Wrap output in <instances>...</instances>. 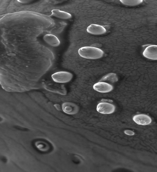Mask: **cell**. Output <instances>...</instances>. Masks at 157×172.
<instances>
[{
	"label": "cell",
	"instance_id": "15",
	"mask_svg": "<svg viewBox=\"0 0 157 172\" xmlns=\"http://www.w3.org/2000/svg\"><path fill=\"white\" fill-rule=\"evenodd\" d=\"M17 128L18 129H19L20 130H26V129L24 128H22V127H17Z\"/></svg>",
	"mask_w": 157,
	"mask_h": 172
},
{
	"label": "cell",
	"instance_id": "6",
	"mask_svg": "<svg viewBox=\"0 0 157 172\" xmlns=\"http://www.w3.org/2000/svg\"><path fill=\"white\" fill-rule=\"evenodd\" d=\"M88 32L94 35H100L105 34L106 31L105 27L102 26L91 24L89 25L87 28Z\"/></svg>",
	"mask_w": 157,
	"mask_h": 172
},
{
	"label": "cell",
	"instance_id": "2",
	"mask_svg": "<svg viewBox=\"0 0 157 172\" xmlns=\"http://www.w3.org/2000/svg\"><path fill=\"white\" fill-rule=\"evenodd\" d=\"M73 77L71 73L66 71L56 72L52 75L54 81L58 83H65L70 81Z\"/></svg>",
	"mask_w": 157,
	"mask_h": 172
},
{
	"label": "cell",
	"instance_id": "7",
	"mask_svg": "<svg viewBox=\"0 0 157 172\" xmlns=\"http://www.w3.org/2000/svg\"><path fill=\"white\" fill-rule=\"evenodd\" d=\"M62 109L66 113L69 114L77 113L78 110V106L75 104L70 102H66L62 105Z\"/></svg>",
	"mask_w": 157,
	"mask_h": 172
},
{
	"label": "cell",
	"instance_id": "8",
	"mask_svg": "<svg viewBox=\"0 0 157 172\" xmlns=\"http://www.w3.org/2000/svg\"><path fill=\"white\" fill-rule=\"evenodd\" d=\"M133 120L138 124L145 125L149 124L151 121L150 117L144 114H140L135 115Z\"/></svg>",
	"mask_w": 157,
	"mask_h": 172
},
{
	"label": "cell",
	"instance_id": "4",
	"mask_svg": "<svg viewBox=\"0 0 157 172\" xmlns=\"http://www.w3.org/2000/svg\"><path fill=\"white\" fill-rule=\"evenodd\" d=\"M94 89L101 93H107L111 91L113 89V86L105 82H99L93 86Z\"/></svg>",
	"mask_w": 157,
	"mask_h": 172
},
{
	"label": "cell",
	"instance_id": "12",
	"mask_svg": "<svg viewBox=\"0 0 157 172\" xmlns=\"http://www.w3.org/2000/svg\"><path fill=\"white\" fill-rule=\"evenodd\" d=\"M117 80L118 78L116 74L110 73L104 76L100 81H107L112 83L117 82Z\"/></svg>",
	"mask_w": 157,
	"mask_h": 172
},
{
	"label": "cell",
	"instance_id": "13",
	"mask_svg": "<svg viewBox=\"0 0 157 172\" xmlns=\"http://www.w3.org/2000/svg\"><path fill=\"white\" fill-rule=\"evenodd\" d=\"M123 4L129 6H134L141 3L142 0H120Z\"/></svg>",
	"mask_w": 157,
	"mask_h": 172
},
{
	"label": "cell",
	"instance_id": "3",
	"mask_svg": "<svg viewBox=\"0 0 157 172\" xmlns=\"http://www.w3.org/2000/svg\"><path fill=\"white\" fill-rule=\"evenodd\" d=\"M114 105L106 102L99 103L97 107V110L99 113L103 114H109L113 112L115 110Z\"/></svg>",
	"mask_w": 157,
	"mask_h": 172
},
{
	"label": "cell",
	"instance_id": "1",
	"mask_svg": "<svg viewBox=\"0 0 157 172\" xmlns=\"http://www.w3.org/2000/svg\"><path fill=\"white\" fill-rule=\"evenodd\" d=\"M78 53L82 57L91 59L100 58L104 53L103 51L99 48L89 46L81 48L78 50Z\"/></svg>",
	"mask_w": 157,
	"mask_h": 172
},
{
	"label": "cell",
	"instance_id": "10",
	"mask_svg": "<svg viewBox=\"0 0 157 172\" xmlns=\"http://www.w3.org/2000/svg\"><path fill=\"white\" fill-rule=\"evenodd\" d=\"M52 15L62 19H67L71 17L70 13L57 9L52 10Z\"/></svg>",
	"mask_w": 157,
	"mask_h": 172
},
{
	"label": "cell",
	"instance_id": "9",
	"mask_svg": "<svg viewBox=\"0 0 157 172\" xmlns=\"http://www.w3.org/2000/svg\"><path fill=\"white\" fill-rule=\"evenodd\" d=\"M43 38L47 43L53 47L58 46L60 43L59 39L53 35H46L44 36Z\"/></svg>",
	"mask_w": 157,
	"mask_h": 172
},
{
	"label": "cell",
	"instance_id": "11",
	"mask_svg": "<svg viewBox=\"0 0 157 172\" xmlns=\"http://www.w3.org/2000/svg\"><path fill=\"white\" fill-rule=\"evenodd\" d=\"M36 148L40 151L47 152L51 149V145L48 142L43 141H39L36 142Z\"/></svg>",
	"mask_w": 157,
	"mask_h": 172
},
{
	"label": "cell",
	"instance_id": "14",
	"mask_svg": "<svg viewBox=\"0 0 157 172\" xmlns=\"http://www.w3.org/2000/svg\"><path fill=\"white\" fill-rule=\"evenodd\" d=\"M124 132L126 134L129 135H133L134 134L133 132L129 130H125Z\"/></svg>",
	"mask_w": 157,
	"mask_h": 172
},
{
	"label": "cell",
	"instance_id": "5",
	"mask_svg": "<svg viewBox=\"0 0 157 172\" xmlns=\"http://www.w3.org/2000/svg\"><path fill=\"white\" fill-rule=\"evenodd\" d=\"M145 57L152 60H157V45H150L147 47L143 53Z\"/></svg>",
	"mask_w": 157,
	"mask_h": 172
}]
</instances>
